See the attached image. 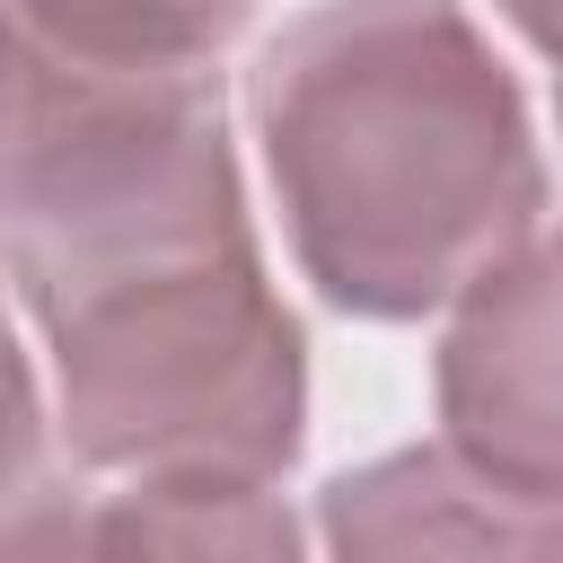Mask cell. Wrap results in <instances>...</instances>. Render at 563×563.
I'll list each match as a JSON object with an SVG mask.
<instances>
[{
  "label": "cell",
  "instance_id": "cell-6",
  "mask_svg": "<svg viewBox=\"0 0 563 563\" xmlns=\"http://www.w3.org/2000/svg\"><path fill=\"white\" fill-rule=\"evenodd\" d=\"M18 9L62 53L114 70H211L255 18V0H18Z\"/></svg>",
  "mask_w": 563,
  "mask_h": 563
},
{
  "label": "cell",
  "instance_id": "cell-7",
  "mask_svg": "<svg viewBox=\"0 0 563 563\" xmlns=\"http://www.w3.org/2000/svg\"><path fill=\"white\" fill-rule=\"evenodd\" d=\"M0 563H141L123 493H18L0 510Z\"/></svg>",
  "mask_w": 563,
  "mask_h": 563
},
{
  "label": "cell",
  "instance_id": "cell-5",
  "mask_svg": "<svg viewBox=\"0 0 563 563\" xmlns=\"http://www.w3.org/2000/svg\"><path fill=\"white\" fill-rule=\"evenodd\" d=\"M141 563H308V528L273 484H123Z\"/></svg>",
  "mask_w": 563,
  "mask_h": 563
},
{
  "label": "cell",
  "instance_id": "cell-2",
  "mask_svg": "<svg viewBox=\"0 0 563 563\" xmlns=\"http://www.w3.org/2000/svg\"><path fill=\"white\" fill-rule=\"evenodd\" d=\"M290 264L369 325L440 317L528 229L545 158L466 0H317L246 70Z\"/></svg>",
  "mask_w": 563,
  "mask_h": 563
},
{
  "label": "cell",
  "instance_id": "cell-3",
  "mask_svg": "<svg viewBox=\"0 0 563 563\" xmlns=\"http://www.w3.org/2000/svg\"><path fill=\"white\" fill-rule=\"evenodd\" d=\"M440 317V449L484 484L563 510V229H528Z\"/></svg>",
  "mask_w": 563,
  "mask_h": 563
},
{
  "label": "cell",
  "instance_id": "cell-4",
  "mask_svg": "<svg viewBox=\"0 0 563 563\" xmlns=\"http://www.w3.org/2000/svg\"><path fill=\"white\" fill-rule=\"evenodd\" d=\"M325 563H528L563 537V510L519 501L449 449H396L317 493Z\"/></svg>",
  "mask_w": 563,
  "mask_h": 563
},
{
  "label": "cell",
  "instance_id": "cell-10",
  "mask_svg": "<svg viewBox=\"0 0 563 563\" xmlns=\"http://www.w3.org/2000/svg\"><path fill=\"white\" fill-rule=\"evenodd\" d=\"M528 563H563V537H545V545H537V554H528Z\"/></svg>",
  "mask_w": 563,
  "mask_h": 563
},
{
  "label": "cell",
  "instance_id": "cell-9",
  "mask_svg": "<svg viewBox=\"0 0 563 563\" xmlns=\"http://www.w3.org/2000/svg\"><path fill=\"white\" fill-rule=\"evenodd\" d=\"M493 9H501V18L554 62V106H563V0H493Z\"/></svg>",
  "mask_w": 563,
  "mask_h": 563
},
{
  "label": "cell",
  "instance_id": "cell-8",
  "mask_svg": "<svg viewBox=\"0 0 563 563\" xmlns=\"http://www.w3.org/2000/svg\"><path fill=\"white\" fill-rule=\"evenodd\" d=\"M35 449H44V396H35V361H26L18 325H9V299H0V510L26 493Z\"/></svg>",
  "mask_w": 563,
  "mask_h": 563
},
{
  "label": "cell",
  "instance_id": "cell-1",
  "mask_svg": "<svg viewBox=\"0 0 563 563\" xmlns=\"http://www.w3.org/2000/svg\"><path fill=\"white\" fill-rule=\"evenodd\" d=\"M0 264L88 475H290L308 334L264 273L211 70L79 62L0 0Z\"/></svg>",
  "mask_w": 563,
  "mask_h": 563
}]
</instances>
